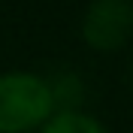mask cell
<instances>
[{
    "instance_id": "4",
    "label": "cell",
    "mask_w": 133,
    "mask_h": 133,
    "mask_svg": "<svg viewBox=\"0 0 133 133\" xmlns=\"http://www.w3.org/2000/svg\"><path fill=\"white\" fill-rule=\"evenodd\" d=\"M36 133H109V130L100 118L88 115L82 109H61Z\"/></svg>"
},
{
    "instance_id": "2",
    "label": "cell",
    "mask_w": 133,
    "mask_h": 133,
    "mask_svg": "<svg viewBox=\"0 0 133 133\" xmlns=\"http://www.w3.org/2000/svg\"><path fill=\"white\" fill-rule=\"evenodd\" d=\"M79 33L91 51H121L133 39V0H91Z\"/></svg>"
},
{
    "instance_id": "5",
    "label": "cell",
    "mask_w": 133,
    "mask_h": 133,
    "mask_svg": "<svg viewBox=\"0 0 133 133\" xmlns=\"http://www.w3.org/2000/svg\"><path fill=\"white\" fill-rule=\"evenodd\" d=\"M127 79H130V91H133V64H130V73H127Z\"/></svg>"
},
{
    "instance_id": "3",
    "label": "cell",
    "mask_w": 133,
    "mask_h": 133,
    "mask_svg": "<svg viewBox=\"0 0 133 133\" xmlns=\"http://www.w3.org/2000/svg\"><path fill=\"white\" fill-rule=\"evenodd\" d=\"M51 88V97H55V109H82L85 100V82L82 76L73 73V70H55V73H45Z\"/></svg>"
},
{
    "instance_id": "1",
    "label": "cell",
    "mask_w": 133,
    "mask_h": 133,
    "mask_svg": "<svg viewBox=\"0 0 133 133\" xmlns=\"http://www.w3.org/2000/svg\"><path fill=\"white\" fill-rule=\"evenodd\" d=\"M55 112L58 109L45 73H0V133H36Z\"/></svg>"
}]
</instances>
